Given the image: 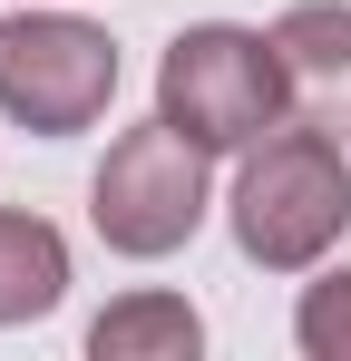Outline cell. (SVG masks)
Listing matches in <instances>:
<instances>
[{
  "label": "cell",
  "mask_w": 351,
  "mask_h": 361,
  "mask_svg": "<svg viewBox=\"0 0 351 361\" xmlns=\"http://www.w3.org/2000/svg\"><path fill=\"white\" fill-rule=\"evenodd\" d=\"M234 254L264 274H312L332 264V244L351 235V157L332 127L283 118L273 137H254L234 157V195H225Z\"/></svg>",
  "instance_id": "6da1fadb"
},
{
  "label": "cell",
  "mask_w": 351,
  "mask_h": 361,
  "mask_svg": "<svg viewBox=\"0 0 351 361\" xmlns=\"http://www.w3.org/2000/svg\"><path fill=\"white\" fill-rule=\"evenodd\" d=\"M292 78L273 30H244V20H195L176 30L166 59H156V118L185 127L205 157H244L254 137H273L292 118Z\"/></svg>",
  "instance_id": "7a4b0ae2"
},
{
  "label": "cell",
  "mask_w": 351,
  "mask_h": 361,
  "mask_svg": "<svg viewBox=\"0 0 351 361\" xmlns=\"http://www.w3.org/2000/svg\"><path fill=\"white\" fill-rule=\"evenodd\" d=\"M205 215H215V185H205V147L185 137V127L147 118L108 137V157H98V176H88V225L108 254L127 264H166L185 244L205 235Z\"/></svg>",
  "instance_id": "3957f363"
},
{
  "label": "cell",
  "mask_w": 351,
  "mask_h": 361,
  "mask_svg": "<svg viewBox=\"0 0 351 361\" xmlns=\"http://www.w3.org/2000/svg\"><path fill=\"white\" fill-rule=\"evenodd\" d=\"M117 78V39L78 10H20L0 20V118L30 127V137H78V127L108 118Z\"/></svg>",
  "instance_id": "277c9868"
},
{
  "label": "cell",
  "mask_w": 351,
  "mask_h": 361,
  "mask_svg": "<svg viewBox=\"0 0 351 361\" xmlns=\"http://www.w3.org/2000/svg\"><path fill=\"white\" fill-rule=\"evenodd\" d=\"M68 302V235L30 205H0V332L49 322Z\"/></svg>",
  "instance_id": "5b68a950"
},
{
  "label": "cell",
  "mask_w": 351,
  "mask_h": 361,
  "mask_svg": "<svg viewBox=\"0 0 351 361\" xmlns=\"http://www.w3.org/2000/svg\"><path fill=\"white\" fill-rule=\"evenodd\" d=\"M88 352L98 361H195L205 352V312L185 293H117L98 322H88Z\"/></svg>",
  "instance_id": "8992f818"
},
{
  "label": "cell",
  "mask_w": 351,
  "mask_h": 361,
  "mask_svg": "<svg viewBox=\"0 0 351 361\" xmlns=\"http://www.w3.org/2000/svg\"><path fill=\"white\" fill-rule=\"evenodd\" d=\"M273 49L302 88H342L351 78V10L342 0H292L283 20H273Z\"/></svg>",
  "instance_id": "52a82bcc"
},
{
  "label": "cell",
  "mask_w": 351,
  "mask_h": 361,
  "mask_svg": "<svg viewBox=\"0 0 351 361\" xmlns=\"http://www.w3.org/2000/svg\"><path fill=\"white\" fill-rule=\"evenodd\" d=\"M292 342L312 361H351V264H312V283H302V302H292Z\"/></svg>",
  "instance_id": "ba28073f"
}]
</instances>
